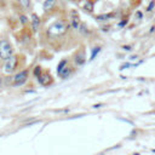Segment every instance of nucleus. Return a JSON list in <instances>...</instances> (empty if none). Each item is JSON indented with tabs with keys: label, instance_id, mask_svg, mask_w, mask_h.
Wrapping results in <instances>:
<instances>
[{
	"label": "nucleus",
	"instance_id": "obj_1",
	"mask_svg": "<svg viewBox=\"0 0 155 155\" xmlns=\"http://www.w3.org/2000/svg\"><path fill=\"white\" fill-rule=\"evenodd\" d=\"M70 31V25L65 19H57L54 21L45 31V39L50 42L51 46L59 48L63 46L64 38L68 36Z\"/></svg>",
	"mask_w": 155,
	"mask_h": 155
},
{
	"label": "nucleus",
	"instance_id": "obj_2",
	"mask_svg": "<svg viewBox=\"0 0 155 155\" xmlns=\"http://www.w3.org/2000/svg\"><path fill=\"white\" fill-rule=\"evenodd\" d=\"M27 65V57L23 53H13L8 59H6L2 64V70L6 74H15Z\"/></svg>",
	"mask_w": 155,
	"mask_h": 155
},
{
	"label": "nucleus",
	"instance_id": "obj_3",
	"mask_svg": "<svg viewBox=\"0 0 155 155\" xmlns=\"http://www.w3.org/2000/svg\"><path fill=\"white\" fill-rule=\"evenodd\" d=\"M75 69H76V65L71 59L63 58L57 65V75L61 79H68L71 74L75 73Z\"/></svg>",
	"mask_w": 155,
	"mask_h": 155
},
{
	"label": "nucleus",
	"instance_id": "obj_4",
	"mask_svg": "<svg viewBox=\"0 0 155 155\" xmlns=\"http://www.w3.org/2000/svg\"><path fill=\"white\" fill-rule=\"evenodd\" d=\"M15 53V48L8 38L0 39V61L5 62Z\"/></svg>",
	"mask_w": 155,
	"mask_h": 155
},
{
	"label": "nucleus",
	"instance_id": "obj_5",
	"mask_svg": "<svg viewBox=\"0 0 155 155\" xmlns=\"http://www.w3.org/2000/svg\"><path fill=\"white\" fill-rule=\"evenodd\" d=\"M29 79V69L28 68H24L17 73L13 74V76L11 78V85L13 87H18V86H22L24 85Z\"/></svg>",
	"mask_w": 155,
	"mask_h": 155
},
{
	"label": "nucleus",
	"instance_id": "obj_6",
	"mask_svg": "<svg viewBox=\"0 0 155 155\" xmlns=\"http://www.w3.org/2000/svg\"><path fill=\"white\" fill-rule=\"evenodd\" d=\"M59 0H45L42 4V8H44V13L46 17L53 16L54 13H57L58 8H59Z\"/></svg>",
	"mask_w": 155,
	"mask_h": 155
},
{
	"label": "nucleus",
	"instance_id": "obj_7",
	"mask_svg": "<svg viewBox=\"0 0 155 155\" xmlns=\"http://www.w3.org/2000/svg\"><path fill=\"white\" fill-rule=\"evenodd\" d=\"M71 61L74 62V64L76 67H81L86 63V51H85L84 46H81L74 51V53L71 56Z\"/></svg>",
	"mask_w": 155,
	"mask_h": 155
},
{
	"label": "nucleus",
	"instance_id": "obj_8",
	"mask_svg": "<svg viewBox=\"0 0 155 155\" xmlns=\"http://www.w3.org/2000/svg\"><path fill=\"white\" fill-rule=\"evenodd\" d=\"M38 81L40 82V85H42V86L47 87V86L52 85L54 80H53V76L51 75V73H50V70H48V69H42L41 74H40V75H39V78H38Z\"/></svg>",
	"mask_w": 155,
	"mask_h": 155
},
{
	"label": "nucleus",
	"instance_id": "obj_9",
	"mask_svg": "<svg viewBox=\"0 0 155 155\" xmlns=\"http://www.w3.org/2000/svg\"><path fill=\"white\" fill-rule=\"evenodd\" d=\"M81 22H80V17H79V13L75 11V10H71L70 11V25L74 28V29H78L80 27Z\"/></svg>",
	"mask_w": 155,
	"mask_h": 155
},
{
	"label": "nucleus",
	"instance_id": "obj_10",
	"mask_svg": "<svg viewBox=\"0 0 155 155\" xmlns=\"http://www.w3.org/2000/svg\"><path fill=\"white\" fill-rule=\"evenodd\" d=\"M40 23H41V19L38 17V15H33L31 16V30L35 33L39 30V27H40Z\"/></svg>",
	"mask_w": 155,
	"mask_h": 155
},
{
	"label": "nucleus",
	"instance_id": "obj_11",
	"mask_svg": "<svg viewBox=\"0 0 155 155\" xmlns=\"http://www.w3.org/2000/svg\"><path fill=\"white\" fill-rule=\"evenodd\" d=\"M17 2L21 6V8L24 11H28L31 7V0H17Z\"/></svg>",
	"mask_w": 155,
	"mask_h": 155
},
{
	"label": "nucleus",
	"instance_id": "obj_12",
	"mask_svg": "<svg viewBox=\"0 0 155 155\" xmlns=\"http://www.w3.org/2000/svg\"><path fill=\"white\" fill-rule=\"evenodd\" d=\"M114 17V13H107V15H101V16H97V21H108V19H111Z\"/></svg>",
	"mask_w": 155,
	"mask_h": 155
},
{
	"label": "nucleus",
	"instance_id": "obj_13",
	"mask_svg": "<svg viewBox=\"0 0 155 155\" xmlns=\"http://www.w3.org/2000/svg\"><path fill=\"white\" fill-rule=\"evenodd\" d=\"M41 71H42V68L40 67V65H36V67H34V69H33V75H34V78H39V75L41 74Z\"/></svg>",
	"mask_w": 155,
	"mask_h": 155
},
{
	"label": "nucleus",
	"instance_id": "obj_14",
	"mask_svg": "<svg viewBox=\"0 0 155 155\" xmlns=\"http://www.w3.org/2000/svg\"><path fill=\"white\" fill-rule=\"evenodd\" d=\"M128 1H130V6L132 8H136L142 4V0H128Z\"/></svg>",
	"mask_w": 155,
	"mask_h": 155
},
{
	"label": "nucleus",
	"instance_id": "obj_15",
	"mask_svg": "<svg viewBox=\"0 0 155 155\" xmlns=\"http://www.w3.org/2000/svg\"><path fill=\"white\" fill-rule=\"evenodd\" d=\"M101 51V47L99 46H97V47H94V50L92 51V53H91V58L90 59H94V57L98 54V52Z\"/></svg>",
	"mask_w": 155,
	"mask_h": 155
},
{
	"label": "nucleus",
	"instance_id": "obj_16",
	"mask_svg": "<svg viewBox=\"0 0 155 155\" xmlns=\"http://www.w3.org/2000/svg\"><path fill=\"white\" fill-rule=\"evenodd\" d=\"M1 82H2V80H1V78H0V86H1Z\"/></svg>",
	"mask_w": 155,
	"mask_h": 155
},
{
	"label": "nucleus",
	"instance_id": "obj_17",
	"mask_svg": "<svg viewBox=\"0 0 155 155\" xmlns=\"http://www.w3.org/2000/svg\"><path fill=\"white\" fill-rule=\"evenodd\" d=\"M149 1H154V0H149Z\"/></svg>",
	"mask_w": 155,
	"mask_h": 155
},
{
	"label": "nucleus",
	"instance_id": "obj_18",
	"mask_svg": "<svg viewBox=\"0 0 155 155\" xmlns=\"http://www.w3.org/2000/svg\"><path fill=\"white\" fill-rule=\"evenodd\" d=\"M92 1H94V0H92Z\"/></svg>",
	"mask_w": 155,
	"mask_h": 155
}]
</instances>
